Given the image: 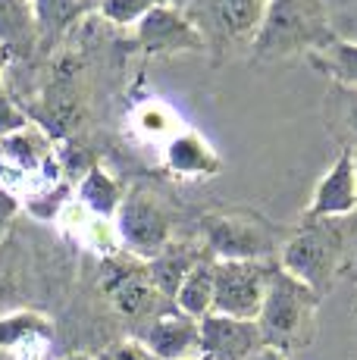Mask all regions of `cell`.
<instances>
[{
	"label": "cell",
	"instance_id": "obj_10",
	"mask_svg": "<svg viewBox=\"0 0 357 360\" xmlns=\"http://www.w3.org/2000/svg\"><path fill=\"white\" fill-rule=\"evenodd\" d=\"M264 338L254 320L207 314L197 320V360H254Z\"/></svg>",
	"mask_w": 357,
	"mask_h": 360
},
{
	"label": "cell",
	"instance_id": "obj_12",
	"mask_svg": "<svg viewBox=\"0 0 357 360\" xmlns=\"http://www.w3.org/2000/svg\"><path fill=\"white\" fill-rule=\"evenodd\" d=\"M357 213V179L351 150L342 148L311 195V204L301 219H326V217H351Z\"/></svg>",
	"mask_w": 357,
	"mask_h": 360
},
{
	"label": "cell",
	"instance_id": "obj_17",
	"mask_svg": "<svg viewBox=\"0 0 357 360\" xmlns=\"http://www.w3.org/2000/svg\"><path fill=\"white\" fill-rule=\"evenodd\" d=\"M204 257H207L204 245H201V248L169 245L167 251L160 254V257L148 260V276H150V282H154L157 292L173 301L176 292H178V285H182V279L188 276V269L195 266L197 260H204Z\"/></svg>",
	"mask_w": 357,
	"mask_h": 360
},
{
	"label": "cell",
	"instance_id": "obj_2",
	"mask_svg": "<svg viewBox=\"0 0 357 360\" xmlns=\"http://www.w3.org/2000/svg\"><path fill=\"white\" fill-rule=\"evenodd\" d=\"M335 38L326 0H266V13L251 41L257 63L313 53Z\"/></svg>",
	"mask_w": 357,
	"mask_h": 360
},
{
	"label": "cell",
	"instance_id": "obj_7",
	"mask_svg": "<svg viewBox=\"0 0 357 360\" xmlns=\"http://www.w3.org/2000/svg\"><path fill=\"white\" fill-rule=\"evenodd\" d=\"M176 6H182L197 22L207 47H251L266 13V0H185Z\"/></svg>",
	"mask_w": 357,
	"mask_h": 360
},
{
	"label": "cell",
	"instance_id": "obj_30",
	"mask_svg": "<svg viewBox=\"0 0 357 360\" xmlns=\"http://www.w3.org/2000/svg\"><path fill=\"white\" fill-rule=\"evenodd\" d=\"M169 4H185V0H169Z\"/></svg>",
	"mask_w": 357,
	"mask_h": 360
},
{
	"label": "cell",
	"instance_id": "obj_16",
	"mask_svg": "<svg viewBox=\"0 0 357 360\" xmlns=\"http://www.w3.org/2000/svg\"><path fill=\"white\" fill-rule=\"evenodd\" d=\"M122 185L116 182L113 176L104 169V166L94 163L91 169L85 172V176L79 179V185H75V204L82 207L85 213H91V217L98 219H107V223H113L116 210H119L122 204Z\"/></svg>",
	"mask_w": 357,
	"mask_h": 360
},
{
	"label": "cell",
	"instance_id": "obj_26",
	"mask_svg": "<svg viewBox=\"0 0 357 360\" xmlns=\"http://www.w3.org/2000/svg\"><path fill=\"white\" fill-rule=\"evenodd\" d=\"M254 360H288L283 351H273V348H260L257 354H254Z\"/></svg>",
	"mask_w": 357,
	"mask_h": 360
},
{
	"label": "cell",
	"instance_id": "obj_27",
	"mask_svg": "<svg viewBox=\"0 0 357 360\" xmlns=\"http://www.w3.org/2000/svg\"><path fill=\"white\" fill-rule=\"evenodd\" d=\"M63 360H94L91 354H70V357H63Z\"/></svg>",
	"mask_w": 357,
	"mask_h": 360
},
{
	"label": "cell",
	"instance_id": "obj_18",
	"mask_svg": "<svg viewBox=\"0 0 357 360\" xmlns=\"http://www.w3.org/2000/svg\"><path fill=\"white\" fill-rule=\"evenodd\" d=\"M173 304L178 314L191 316V320H204L210 314V307H214V260L204 257L188 269Z\"/></svg>",
	"mask_w": 357,
	"mask_h": 360
},
{
	"label": "cell",
	"instance_id": "obj_4",
	"mask_svg": "<svg viewBox=\"0 0 357 360\" xmlns=\"http://www.w3.org/2000/svg\"><path fill=\"white\" fill-rule=\"evenodd\" d=\"M201 232L210 260H273V251L283 248L279 232L248 210L210 213L201 219Z\"/></svg>",
	"mask_w": 357,
	"mask_h": 360
},
{
	"label": "cell",
	"instance_id": "obj_9",
	"mask_svg": "<svg viewBox=\"0 0 357 360\" xmlns=\"http://www.w3.org/2000/svg\"><path fill=\"white\" fill-rule=\"evenodd\" d=\"M104 292L113 297V307L119 310L129 320H144V316H157L163 314L160 301L163 295L154 288L148 276V263L135 260L129 254H110L104 257Z\"/></svg>",
	"mask_w": 357,
	"mask_h": 360
},
{
	"label": "cell",
	"instance_id": "obj_3",
	"mask_svg": "<svg viewBox=\"0 0 357 360\" xmlns=\"http://www.w3.org/2000/svg\"><path fill=\"white\" fill-rule=\"evenodd\" d=\"M317 307L320 295L276 263L266 282L264 307L254 320L264 338V348L283 351L285 357L292 351L307 348L317 335Z\"/></svg>",
	"mask_w": 357,
	"mask_h": 360
},
{
	"label": "cell",
	"instance_id": "obj_19",
	"mask_svg": "<svg viewBox=\"0 0 357 360\" xmlns=\"http://www.w3.org/2000/svg\"><path fill=\"white\" fill-rule=\"evenodd\" d=\"M307 60L313 63V69H320L323 75H329L332 85L357 88V41H348V38H339V34H335L326 47L307 53Z\"/></svg>",
	"mask_w": 357,
	"mask_h": 360
},
{
	"label": "cell",
	"instance_id": "obj_21",
	"mask_svg": "<svg viewBox=\"0 0 357 360\" xmlns=\"http://www.w3.org/2000/svg\"><path fill=\"white\" fill-rule=\"evenodd\" d=\"M32 338H53V326L47 316L35 310H16V314L0 316V351H16L19 345Z\"/></svg>",
	"mask_w": 357,
	"mask_h": 360
},
{
	"label": "cell",
	"instance_id": "obj_25",
	"mask_svg": "<svg viewBox=\"0 0 357 360\" xmlns=\"http://www.w3.org/2000/svg\"><path fill=\"white\" fill-rule=\"evenodd\" d=\"M16 210H19V200H16V195H13L10 188H4V185H0V238H4V235L10 232V226H13V217H16Z\"/></svg>",
	"mask_w": 357,
	"mask_h": 360
},
{
	"label": "cell",
	"instance_id": "obj_11",
	"mask_svg": "<svg viewBox=\"0 0 357 360\" xmlns=\"http://www.w3.org/2000/svg\"><path fill=\"white\" fill-rule=\"evenodd\" d=\"M160 160L163 169L182 182L214 179L223 169V157L214 150V144L191 126H182L160 144Z\"/></svg>",
	"mask_w": 357,
	"mask_h": 360
},
{
	"label": "cell",
	"instance_id": "obj_24",
	"mask_svg": "<svg viewBox=\"0 0 357 360\" xmlns=\"http://www.w3.org/2000/svg\"><path fill=\"white\" fill-rule=\"evenodd\" d=\"M29 126H32V116L25 113L6 91H0V138H10V135H16V131H22Z\"/></svg>",
	"mask_w": 357,
	"mask_h": 360
},
{
	"label": "cell",
	"instance_id": "obj_20",
	"mask_svg": "<svg viewBox=\"0 0 357 360\" xmlns=\"http://www.w3.org/2000/svg\"><path fill=\"white\" fill-rule=\"evenodd\" d=\"M129 126H132V131H135V138H138V141H148V144H157V148H160V144L167 141L173 131L182 129L185 122L178 120L167 103L144 101V103H138V110L132 113Z\"/></svg>",
	"mask_w": 357,
	"mask_h": 360
},
{
	"label": "cell",
	"instance_id": "obj_33",
	"mask_svg": "<svg viewBox=\"0 0 357 360\" xmlns=\"http://www.w3.org/2000/svg\"><path fill=\"white\" fill-rule=\"evenodd\" d=\"M191 360H197V357H191Z\"/></svg>",
	"mask_w": 357,
	"mask_h": 360
},
{
	"label": "cell",
	"instance_id": "obj_32",
	"mask_svg": "<svg viewBox=\"0 0 357 360\" xmlns=\"http://www.w3.org/2000/svg\"><path fill=\"white\" fill-rule=\"evenodd\" d=\"M354 314H357V307H354Z\"/></svg>",
	"mask_w": 357,
	"mask_h": 360
},
{
	"label": "cell",
	"instance_id": "obj_31",
	"mask_svg": "<svg viewBox=\"0 0 357 360\" xmlns=\"http://www.w3.org/2000/svg\"><path fill=\"white\" fill-rule=\"evenodd\" d=\"M85 4H88V6H91V0H85Z\"/></svg>",
	"mask_w": 357,
	"mask_h": 360
},
{
	"label": "cell",
	"instance_id": "obj_22",
	"mask_svg": "<svg viewBox=\"0 0 357 360\" xmlns=\"http://www.w3.org/2000/svg\"><path fill=\"white\" fill-rule=\"evenodd\" d=\"M326 116L332 131L342 138L348 150H357V88L332 85L326 103Z\"/></svg>",
	"mask_w": 357,
	"mask_h": 360
},
{
	"label": "cell",
	"instance_id": "obj_15",
	"mask_svg": "<svg viewBox=\"0 0 357 360\" xmlns=\"http://www.w3.org/2000/svg\"><path fill=\"white\" fill-rule=\"evenodd\" d=\"M91 6L85 0H32V13H35V29H38V47L41 51H57L63 38L72 32Z\"/></svg>",
	"mask_w": 357,
	"mask_h": 360
},
{
	"label": "cell",
	"instance_id": "obj_29",
	"mask_svg": "<svg viewBox=\"0 0 357 360\" xmlns=\"http://www.w3.org/2000/svg\"><path fill=\"white\" fill-rule=\"evenodd\" d=\"M351 160H354V179H357V150H351Z\"/></svg>",
	"mask_w": 357,
	"mask_h": 360
},
{
	"label": "cell",
	"instance_id": "obj_8",
	"mask_svg": "<svg viewBox=\"0 0 357 360\" xmlns=\"http://www.w3.org/2000/svg\"><path fill=\"white\" fill-rule=\"evenodd\" d=\"M138 32V51L144 57H176V53H204L207 38L197 29V22L182 10V6L157 4L148 16L135 25Z\"/></svg>",
	"mask_w": 357,
	"mask_h": 360
},
{
	"label": "cell",
	"instance_id": "obj_28",
	"mask_svg": "<svg viewBox=\"0 0 357 360\" xmlns=\"http://www.w3.org/2000/svg\"><path fill=\"white\" fill-rule=\"evenodd\" d=\"M4 66H6V53L0 51V79H4ZM0 91H4V88H0Z\"/></svg>",
	"mask_w": 357,
	"mask_h": 360
},
{
	"label": "cell",
	"instance_id": "obj_1",
	"mask_svg": "<svg viewBox=\"0 0 357 360\" xmlns=\"http://www.w3.org/2000/svg\"><path fill=\"white\" fill-rule=\"evenodd\" d=\"M357 257V213L301 219L279 248V266L313 288L320 297L351 269Z\"/></svg>",
	"mask_w": 357,
	"mask_h": 360
},
{
	"label": "cell",
	"instance_id": "obj_6",
	"mask_svg": "<svg viewBox=\"0 0 357 360\" xmlns=\"http://www.w3.org/2000/svg\"><path fill=\"white\" fill-rule=\"evenodd\" d=\"M279 260H214V307L232 320H257L266 282Z\"/></svg>",
	"mask_w": 357,
	"mask_h": 360
},
{
	"label": "cell",
	"instance_id": "obj_14",
	"mask_svg": "<svg viewBox=\"0 0 357 360\" xmlns=\"http://www.w3.org/2000/svg\"><path fill=\"white\" fill-rule=\"evenodd\" d=\"M0 51L6 60H29L38 53L32 0H0Z\"/></svg>",
	"mask_w": 357,
	"mask_h": 360
},
{
	"label": "cell",
	"instance_id": "obj_23",
	"mask_svg": "<svg viewBox=\"0 0 357 360\" xmlns=\"http://www.w3.org/2000/svg\"><path fill=\"white\" fill-rule=\"evenodd\" d=\"M157 4L163 0H94V10L116 29H129V25H138Z\"/></svg>",
	"mask_w": 357,
	"mask_h": 360
},
{
	"label": "cell",
	"instance_id": "obj_5",
	"mask_svg": "<svg viewBox=\"0 0 357 360\" xmlns=\"http://www.w3.org/2000/svg\"><path fill=\"white\" fill-rule=\"evenodd\" d=\"M116 245L135 260H154L173 245V217L150 191L132 188L122 195L113 217Z\"/></svg>",
	"mask_w": 357,
	"mask_h": 360
},
{
	"label": "cell",
	"instance_id": "obj_13",
	"mask_svg": "<svg viewBox=\"0 0 357 360\" xmlns=\"http://www.w3.org/2000/svg\"><path fill=\"white\" fill-rule=\"evenodd\" d=\"M141 345L157 360H191L197 354V320L178 314L176 307L163 310L148 323Z\"/></svg>",
	"mask_w": 357,
	"mask_h": 360
}]
</instances>
